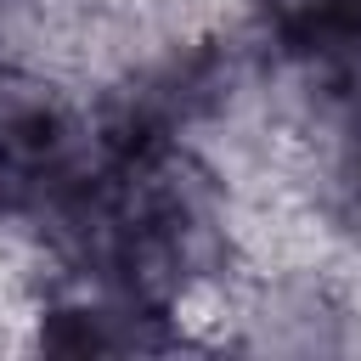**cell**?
<instances>
[{
  "instance_id": "1",
  "label": "cell",
  "mask_w": 361,
  "mask_h": 361,
  "mask_svg": "<svg viewBox=\"0 0 361 361\" xmlns=\"http://www.w3.org/2000/svg\"><path fill=\"white\" fill-rule=\"evenodd\" d=\"M226 85H231V62L220 51H209V45L175 51V56L152 62L147 73L118 85L107 113H102L107 158H141V152L175 147V135L192 118H203L226 96Z\"/></svg>"
},
{
  "instance_id": "2",
  "label": "cell",
  "mask_w": 361,
  "mask_h": 361,
  "mask_svg": "<svg viewBox=\"0 0 361 361\" xmlns=\"http://www.w3.org/2000/svg\"><path fill=\"white\" fill-rule=\"evenodd\" d=\"M85 169L73 107L34 73L0 68V180L11 192L45 197Z\"/></svg>"
},
{
  "instance_id": "3",
  "label": "cell",
  "mask_w": 361,
  "mask_h": 361,
  "mask_svg": "<svg viewBox=\"0 0 361 361\" xmlns=\"http://www.w3.org/2000/svg\"><path fill=\"white\" fill-rule=\"evenodd\" d=\"M51 322L39 327V344L51 350H73V355H96V350H169L175 333L164 327V305L118 293V288H96V299L79 305H56L45 310Z\"/></svg>"
},
{
  "instance_id": "4",
  "label": "cell",
  "mask_w": 361,
  "mask_h": 361,
  "mask_svg": "<svg viewBox=\"0 0 361 361\" xmlns=\"http://www.w3.org/2000/svg\"><path fill=\"white\" fill-rule=\"evenodd\" d=\"M265 28L305 62L344 73L361 56V0H259Z\"/></svg>"
},
{
  "instance_id": "5",
  "label": "cell",
  "mask_w": 361,
  "mask_h": 361,
  "mask_svg": "<svg viewBox=\"0 0 361 361\" xmlns=\"http://www.w3.org/2000/svg\"><path fill=\"white\" fill-rule=\"evenodd\" d=\"M322 186H327V209L333 220L361 237V90L344 85L333 73L327 96H322Z\"/></svg>"
},
{
  "instance_id": "6",
  "label": "cell",
  "mask_w": 361,
  "mask_h": 361,
  "mask_svg": "<svg viewBox=\"0 0 361 361\" xmlns=\"http://www.w3.org/2000/svg\"><path fill=\"white\" fill-rule=\"evenodd\" d=\"M6 197H11V186H6V180H0V209H6Z\"/></svg>"
}]
</instances>
